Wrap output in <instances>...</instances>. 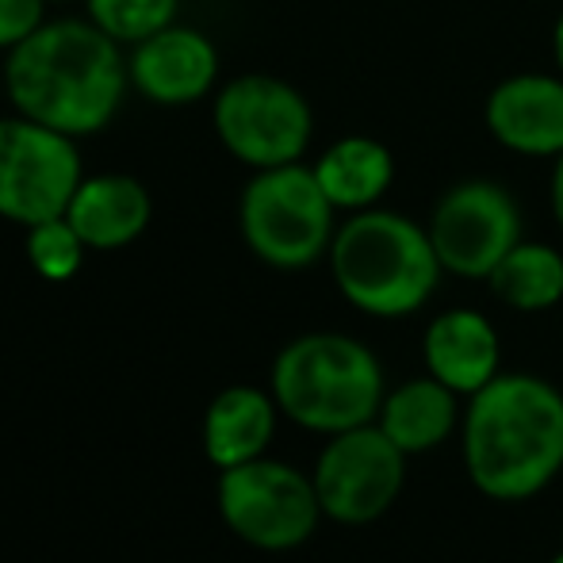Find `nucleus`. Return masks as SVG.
Wrapping results in <instances>:
<instances>
[{
  "instance_id": "f257e3e1",
  "label": "nucleus",
  "mask_w": 563,
  "mask_h": 563,
  "mask_svg": "<svg viewBox=\"0 0 563 563\" xmlns=\"http://www.w3.org/2000/svg\"><path fill=\"white\" fill-rule=\"evenodd\" d=\"M131 85L119 43L92 20H46L8 51L4 92L20 115L85 139L123 108Z\"/></svg>"
},
{
  "instance_id": "f03ea898",
  "label": "nucleus",
  "mask_w": 563,
  "mask_h": 563,
  "mask_svg": "<svg viewBox=\"0 0 563 563\" xmlns=\"http://www.w3.org/2000/svg\"><path fill=\"white\" fill-rule=\"evenodd\" d=\"M467 479L495 503H526L563 472V391L529 372H498L467 395L460 422Z\"/></svg>"
},
{
  "instance_id": "7ed1b4c3",
  "label": "nucleus",
  "mask_w": 563,
  "mask_h": 563,
  "mask_svg": "<svg viewBox=\"0 0 563 563\" xmlns=\"http://www.w3.org/2000/svg\"><path fill=\"white\" fill-rule=\"evenodd\" d=\"M327 257L338 291L372 319H407L422 311L445 276L430 230L384 208L349 216Z\"/></svg>"
},
{
  "instance_id": "20e7f679",
  "label": "nucleus",
  "mask_w": 563,
  "mask_h": 563,
  "mask_svg": "<svg viewBox=\"0 0 563 563\" xmlns=\"http://www.w3.org/2000/svg\"><path fill=\"white\" fill-rule=\"evenodd\" d=\"M273 399L284 418L311 433H345L376 422L384 407V364L349 334H303L276 353Z\"/></svg>"
},
{
  "instance_id": "39448f33",
  "label": "nucleus",
  "mask_w": 563,
  "mask_h": 563,
  "mask_svg": "<svg viewBox=\"0 0 563 563\" xmlns=\"http://www.w3.org/2000/svg\"><path fill=\"white\" fill-rule=\"evenodd\" d=\"M338 208L303 162L257 169L238 200V227L253 257L284 273L311 268L330 253Z\"/></svg>"
},
{
  "instance_id": "423d86ee",
  "label": "nucleus",
  "mask_w": 563,
  "mask_h": 563,
  "mask_svg": "<svg viewBox=\"0 0 563 563\" xmlns=\"http://www.w3.org/2000/svg\"><path fill=\"white\" fill-rule=\"evenodd\" d=\"M219 514L238 541L261 552L299 549L327 518L311 475L268 456L219 472Z\"/></svg>"
},
{
  "instance_id": "0eeeda50",
  "label": "nucleus",
  "mask_w": 563,
  "mask_h": 563,
  "mask_svg": "<svg viewBox=\"0 0 563 563\" xmlns=\"http://www.w3.org/2000/svg\"><path fill=\"white\" fill-rule=\"evenodd\" d=\"M216 134L250 169H276L307 154L314 112L296 85L268 74H245L216 97Z\"/></svg>"
},
{
  "instance_id": "6e6552de",
  "label": "nucleus",
  "mask_w": 563,
  "mask_h": 563,
  "mask_svg": "<svg viewBox=\"0 0 563 563\" xmlns=\"http://www.w3.org/2000/svg\"><path fill=\"white\" fill-rule=\"evenodd\" d=\"M85 180L77 139L27 115H0V219L35 227L66 216Z\"/></svg>"
},
{
  "instance_id": "1a4fd4ad",
  "label": "nucleus",
  "mask_w": 563,
  "mask_h": 563,
  "mask_svg": "<svg viewBox=\"0 0 563 563\" xmlns=\"http://www.w3.org/2000/svg\"><path fill=\"white\" fill-rule=\"evenodd\" d=\"M407 452L395 445L376 422L334 433L314 464V490L322 514L338 526H372L402 495Z\"/></svg>"
},
{
  "instance_id": "9d476101",
  "label": "nucleus",
  "mask_w": 563,
  "mask_h": 563,
  "mask_svg": "<svg viewBox=\"0 0 563 563\" xmlns=\"http://www.w3.org/2000/svg\"><path fill=\"white\" fill-rule=\"evenodd\" d=\"M426 230L445 273L487 280L498 261L521 242V211L495 180H460L433 203Z\"/></svg>"
},
{
  "instance_id": "9b49d317",
  "label": "nucleus",
  "mask_w": 563,
  "mask_h": 563,
  "mask_svg": "<svg viewBox=\"0 0 563 563\" xmlns=\"http://www.w3.org/2000/svg\"><path fill=\"white\" fill-rule=\"evenodd\" d=\"M131 85L146 100L162 108L200 104L219 77V51L203 31L169 23L157 35L134 43V54L126 62Z\"/></svg>"
},
{
  "instance_id": "f8f14e48",
  "label": "nucleus",
  "mask_w": 563,
  "mask_h": 563,
  "mask_svg": "<svg viewBox=\"0 0 563 563\" xmlns=\"http://www.w3.org/2000/svg\"><path fill=\"white\" fill-rule=\"evenodd\" d=\"M498 146L526 157L563 154V81L549 74H518L495 85L483 108Z\"/></svg>"
},
{
  "instance_id": "ddd939ff",
  "label": "nucleus",
  "mask_w": 563,
  "mask_h": 563,
  "mask_svg": "<svg viewBox=\"0 0 563 563\" xmlns=\"http://www.w3.org/2000/svg\"><path fill=\"white\" fill-rule=\"evenodd\" d=\"M422 361L433 379L467 399L503 372V341L487 314L452 307L426 327Z\"/></svg>"
},
{
  "instance_id": "4468645a",
  "label": "nucleus",
  "mask_w": 563,
  "mask_h": 563,
  "mask_svg": "<svg viewBox=\"0 0 563 563\" xmlns=\"http://www.w3.org/2000/svg\"><path fill=\"white\" fill-rule=\"evenodd\" d=\"M66 219L89 250L108 253L146 234L150 219H154V200H150L146 185L126 173H97L77 185Z\"/></svg>"
},
{
  "instance_id": "2eb2a0df",
  "label": "nucleus",
  "mask_w": 563,
  "mask_h": 563,
  "mask_svg": "<svg viewBox=\"0 0 563 563\" xmlns=\"http://www.w3.org/2000/svg\"><path fill=\"white\" fill-rule=\"evenodd\" d=\"M276 418H280V407H276L273 391L250 384L227 387L211 399L208 418H203V452L219 472L250 464L273 445Z\"/></svg>"
},
{
  "instance_id": "dca6fc26",
  "label": "nucleus",
  "mask_w": 563,
  "mask_h": 563,
  "mask_svg": "<svg viewBox=\"0 0 563 563\" xmlns=\"http://www.w3.org/2000/svg\"><path fill=\"white\" fill-rule=\"evenodd\" d=\"M460 422H464L460 395L441 384V379H433L430 372L387 391L384 407L376 415V426L407 456H422V452L445 445Z\"/></svg>"
},
{
  "instance_id": "f3484780",
  "label": "nucleus",
  "mask_w": 563,
  "mask_h": 563,
  "mask_svg": "<svg viewBox=\"0 0 563 563\" xmlns=\"http://www.w3.org/2000/svg\"><path fill=\"white\" fill-rule=\"evenodd\" d=\"M322 192L330 196L338 211H368L387 196L395 180V157L384 142L368 134H345L334 146L322 150V157L311 165Z\"/></svg>"
},
{
  "instance_id": "a211bd4d",
  "label": "nucleus",
  "mask_w": 563,
  "mask_h": 563,
  "mask_svg": "<svg viewBox=\"0 0 563 563\" xmlns=\"http://www.w3.org/2000/svg\"><path fill=\"white\" fill-rule=\"evenodd\" d=\"M490 291L514 311H549L563 299V253L549 242H526L521 238L498 268L487 276Z\"/></svg>"
},
{
  "instance_id": "6ab92c4d",
  "label": "nucleus",
  "mask_w": 563,
  "mask_h": 563,
  "mask_svg": "<svg viewBox=\"0 0 563 563\" xmlns=\"http://www.w3.org/2000/svg\"><path fill=\"white\" fill-rule=\"evenodd\" d=\"M85 4H89V20L104 35H112L119 46H134L142 38L157 35L162 27H169V23H177L180 0H85Z\"/></svg>"
},
{
  "instance_id": "aec40b11",
  "label": "nucleus",
  "mask_w": 563,
  "mask_h": 563,
  "mask_svg": "<svg viewBox=\"0 0 563 563\" xmlns=\"http://www.w3.org/2000/svg\"><path fill=\"white\" fill-rule=\"evenodd\" d=\"M85 250H89V245L81 242V234H77L66 216L27 227V261H31V268L51 284L74 280L85 261Z\"/></svg>"
},
{
  "instance_id": "412c9836",
  "label": "nucleus",
  "mask_w": 563,
  "mask_h": 563,
  "mask_svg": "<svg viewBox=\"0 0 563 563\" xmlns=\"http://www.w3.org/2000/svg\"><path fill=\"white\" fill-rule=\"evenodd\" d=\"M46 23V0H0V51L20 46Z\"/></svg>"
},
{
  "instance_id": "4be33fe9",
  "label": "nucleus",
  "mask_w": 563,
  "mask_h": 563,
  "mask_svg": "<svg viewBox=\"0 0 563 563\" xmlns=\"http://www.w3.org/2000/svg\"><path fill=\"white\" fill-rule=\"evenodd\" d=\"M552 216L563 230V154L556 157V173H552Z\"/></svg>"
},
{
  "instance_id": "5701e85b",
  "label": "nucleus",
  "mask_w": 563,
  "mask_h": 563,
  "mask_svg": "<svg viewBox=\"0 0 563 563\" xmlns=\"http://www.w3.org/2000/svg\"><path fill=\"white\" fill-rule=\"evenodd\" d=\"M552 54H556L560 74H563V12H560V20H556V31H552Z\"/></svg>"
},
{
  "instance_id": "b1692460",
  "label": "nucleus",
  "mask_w": 563,
  "mask_h": 563,
  "mask_svg": "<svg viewBox=\"0 0 563 563\" xmlns=\"http://www.w3.org/2000/svg\"><path fill=\"white\" fill-rule=\"evenodd\" d=\"M46 4H69V0H46Z\"/></svg>"
},
{
  "instance_id": "393cba45",
  "label": "nucleus",
  "mask_w": 563,
  "mask_h": 563,
  "mask_svg": "<svg viewBox=\"0 0 563 563\" xmlns=\"http://www.w3.org/2000/svg\"><path fill=\"white\" fill-rule=\"evenodd\" d=\"M549 563H563V552H560V556H552Z\"/></svg>"
}]
</instances>
